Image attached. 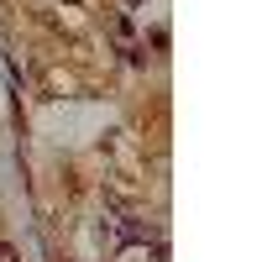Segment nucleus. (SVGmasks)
<instances>
[{
    "label": "nucleus",
    "mask_w": 262,
    "mask_h": 262,
    "mask_svg": "<svg viewBox=\"0 0 262 262\" xmlns=\"http://www.w3.org/2000/svg\"><path fill=\"white\" fill-rule=\"evenodd\" d=\"M121 242H152V226H137V221L121 226Z\"/></svg>",
    "instance_id": "f257e3e1"
},
{
    "label": "nucleus",
    "mask_w": 262,
    "mask_h": 262,
    "mask_svg": "<svg viewBox=\"0 0 262 262\" xmlns=\"http://www.w3.org/2000/svg\"><path fill=\"white\" fill-rule=\"evenodd\" d=\"M0 262H21V257H16V247H6V242H0Z\"/></svg>",
    "instance_id": "f03ea898"
}]
</instances>
